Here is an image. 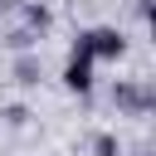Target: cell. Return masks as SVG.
I'll use <instances>...</instances> for the list:
<instances>
[{
    "label": "cell",
    "mask_w": 156,
    "mask_h": 156,
    "mask_svg": "<svg viewBox=\"0 0 156 156\" xmlns=\"http://www.w3.org/2000/svg\"><path fill=\"white\" fill-rule=\"evenodd\" d=\"M34 73H39V68H34V63H29V58H24V63H20V83H39V78H34Z\"/></svg>",
    "instance_id": "4"
},
{
    "label": "cell",
    "mask_w": 156,
    "mask_h": 156,
    "mask_svg": "<svg viewBox=\"0 0 156 156\" xmlns=\"http://www.w3.org/2000/svg\"><path fill=\"white\" fill-rule=\"evenodd\" d=\"M93 146H98V156H117V136H107V132H102Z\"/></svg>",
    "instance_id": "3"
},
{
    "label": "cell",
    "mask_w": 156,
    "mask_h": 156,
    "mask_svg": "<svg viewBox=\"0 0 156 156\" xmlns=\"http://www.w3.org/2000/svg\"><path fill=\"white\" fill-rule=\"evenodd\" d=\"M63 83H68L73 93H88V88H93V58L73 49V58H68V68H63Z\"/></svg>",
    "instance_id": "2"
},
{
    "label": "cell",
    "mask_w": 156,
    "mask_h": 156,
    "mask_svg": "<svg viewBox=\"0 0 156 156\" xmlns=\"http://www.w3.org/2000/svg\"><path fill=\"white\" fill-rule=\"evenodd\" d=\"M78 54H88V58H117L122 54V34L117 29H88V34H78Z\"/></svg>",
    "instance_id": "1"
}]
</instances>
